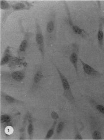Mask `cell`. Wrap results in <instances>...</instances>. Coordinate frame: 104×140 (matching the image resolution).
<instances>
[{"instance_id": "8fae6325", "label": "cell", "mask_w": 104, "mask_h": 140, "mask_svg": "<svg viewBox=\"0 0 104 140\" xmlns=\"http://www.w3.org/2000/svg\"><path fill=\"white\" fill-rule=\"evenodd\" d=\"M11 120V118L7 115H3L0 116V122L1 123L10 122Z\"/></svg>"}, {"instance_id": "52a82bcc", "label": "cell", "mask_w": 104, "mask_h": 140, "mask_svg": "<svg viewBox=\"0 0 104 140\" xmlns=\"http://www.w3.org/2000/svg\"><path fill=\"white\" fill-rule=\"evenodd\" d=\"M56 124H57V120L54 121L53 125L52 126L51 128L49 129V130L47 132V135L46 136L45 139H49L52 137V136L53 135Z\"/></svg>"}, {"instance_id": "ffe728a7", "label": "cell", "mask_w": 104, "mask_h": 140, "mask_svg": "<svg viewBox=\"0 0 104 140\" xmlns=\"http://www.w3.org/2000/svg\"><path fill=\"white\" fill-rule=\"evenodd\" d=\"M96 109L99 113L104 115V106L98 104L96 105Z\"/></svg>"}, {"instance_id": "8992f818", "label": "cell", "mask_w": 104, "mask_h": 140, "mask_svg": "<svg viewBox=\"0 0 104 140\" xmlns=\"http://www.w3.org/2000/svg\"><path fill=\"white\" fill-rule=\"evenodd\" d=\"M12 78L14 80H16V81H20L23 80L24 78V75L22 72L20 71H15L13 72L12 74Z\"/></svg>"}, {"instance_id": "3957f363", "label": "cell", "mask_w": 104, "mask_h": 140, "mask_svg": "<svg viewBox=\"0 0 104 140\" xmlns=\"http://www.w3.org/2000/svg\"><path fill=\"white\" fill-rule=\"evenodd\" d=\"M36 40L42 56H44V42L43 36L41 31L39 28L37 29V32L36 36Z\"/></svg>"}, {"instance_id": "4fadbf2b", "label": "cell", "mask_w": 104, "mask_h": 140, "mask_svg": "<svg viewBox=\"0 0 104 140\" xmlns=\"http://www.w3.org/2000/svg\"><path fill=\"white\" fill-rule=\"evenodd\" d=\"M4 97L6 101L9 103H14L18 102V100H17L16 99H15V98H14V97H12L11 96L6 95H5Z\"/></svg>"}, {"instance_id": "d6986e66", "label": "cell", "mask_w": 104, "mask_h": 140, "mask_svg": "<svg viewBox=\"0 0 104 140\" xmlns=\"http://www.w3.org/2000/svg\"><path fill=\"white\" fill-rule=\"evenodd\" d=\"M4 131L6 134L7 135H11L14 132V128L11 126H7L5 128Z\"/></svg>"}, {"instance_id": "5bb4252c", "label": "cell", "mask_w": 104, "mask_h": 140, "mask_svg": "<svg viewBox=\"0 0 104 140\" xmlns=\"http://www.w3.org/2000/svg\"><path fill=\"white\" fill-rule=\"evenodd\" d=\"M43 75L41 71H38V72L35 74V78H34V82L36 84H37L41 80V78H42Z\"/></svg>"}, {"instance_id": "7402d4cb", "label": "cell", "mask_w": 104, "mask_h": 140, "mask_svg": "<svg viewBox=\"0 0 104 140\" xmlns=\"http://www.w3.org/2000/svg\"><path fill=\"white\" fill-rule=\"evenodd\" d=\"M77 128H75L76 133H75V140H83V138L82 136L81 135L80 133H79L78 130L77 129Z\"/></svg>"}, {"instance_id": "9a60e30c", "label": "cell", "mask_w": 104, "mask_h": 140, "mask_svg": "<svg viewBox=\"0 0 104 140\" xmlns=\"http://www.w3.org/2000/svg\"><path fill=\"white\" fill-rule=\"evenodd\" d=\"M28 45L27 41L26 39H24L22 41V43H21L20 45V50L21 52H24L26 50V49L27 48Z\"/></svg>"}, {"instance_id": "30bf717a", "label": "cell", "mask_w": 104, "mask_h": 140, "mask_svg": "<svg viewBox=\"0 0 104 140\" xmlns=\"http://www.w3.org/2000/svg\"><path fill=\"white\" fill-rule=\"evenodd\" d=\"M72 28L73 30L75 32V33H76L78 35H83V33L84 32V30L80 28V27L77 26L73 25H72Z\"/></svg>"}, {"instance_id": "ac0fdd59", "label": "cell", "mask_w": 104, "mask_h": 140, "mask_svg": "<svg viewBox=\"0 0 104 140\" xmlns=\"http://www.w3.org/2000/svg\"><path fill=\"white\" fill-rule=\"evenodd\" d=\"M10 7L8 3L5 0L0 1V8L2 9H7Z\"/></svg>"}, {"instance_id": "277c9868", "label": "cell", "mask_w": 104, "mask_h": 140, "mask_svg": "<svg viewBox=\"0 0 104 140\" xmlns=\"http://www.w3.org/2000/svg\"><path fill=\"white\" fill-rule=\"evenodd\" d=\"M70 61L72 64L73 66H74L75 70V72L77 75H78V67H77V63H78V55L76 52H74L71 54L70 58H69Z\"/></svg>"}, {"instance_id": "603a6c76", "label": "cell", "mask_w": 104, "mask_h": 140, "mask_svg": "<svg viewBox=\"0 0 104 140\" xmlns=\"http://www.w3.org/2000/svg\"><path fill=\"white\" fill-rule=\"evenodd\" d=\"M51 115L52 118L55 120H57V119L59 118V115L55 111H53L52 112Z\"/></svg>"}, {"instance_id": "9c48e42d", "label": "cell", "mask_w": 104, "mask_h": 140, "mask_svg": "<svg viewBox=\"0 0 104 140\" xmlns=\"http://www.w3.org/2000/svg\"><path fill=\"white\" fill-rule=\"evenodd\" d=\"M65 126V123L63 122H60L58 124L56 129L57 134H59L63 130Z\"/></svg>"}, {"instance_id": "5b68a950", "label": "cell", "mask_w": 104, "mask_h": 140, "mask_svg": "<svg viewBox=\"0 0 104 140\" xmlns=\"http://www.w3.org/2000/svg\"><path fill=\"white\" fill-rule=\"evenodd\" d=\"M104 33L102 30V26L100 24L98 32L97 34V38L98 40V45L101 49H102L103 45V39H104Z\"/></svg>"}, {"instance_id": "e0dca14e", "label": "cell", "mask_w": 104, "mask_h": 140, "mask_svg": "<svg viewBox=\"0 0 104 140\" xmlns=\"http://www.w3.org/2000/svg\"><path fill=\"white\" fill-rule=\"evenodd\" d=\"M47 29V31L49 33H51L53 32L54 29V25L53 22L50 21L48 23Z\"/></svg>"}, {"instance_id": "6da1fadb", "label": "cell", "mask_w": 104, "mask_h": 140, "mask_svg": "<svg viewBox=\"0 0 104 140\" xmlns=\"http://www.w3.org/2000/svg\"><path fill=\"white\" fill-rule=\"evenodd\" d=\"M55 68L61 80V83L64 90V95L65 96V97H66L67 99L69 101H70L71 103L75 104V98L74 97L71 91V86L69 84V83L66 78L61 72V71L59 70V68H58L57 67H56V66Z\"/></svg>"}, {"instance_id": "7a4b0ae2", "label": "cell", "mask_w": 104, "mask_h": 140, "mask_svg": "<svg viewBox=\"0 0 104 140\" xmlns=\"http://www.w3.org/2000/svg\"><path fill=\"white\" fill-rule=\"evenodd\" d=\"M80 61L82 65L83 68V70L86 74L92 77H97L101 76V74L98 71H97L90 65L85 63L81 59H80Z\"/></svg>"}, {"instance_id": "2e32d148", "label": "cell", "mask_w": 104, "mask_h": 140, "mask_svg": "<svg viewBox=\"0 0 104 140\" xmlns=\"http://www.w3.org/2000/svg\"><path fill=\"white\" fill-rule=\"evenodd\" d=\"M13 9L15 10H22L25 8V5L22 3H18L12 6Z\"/></svg>"}, {"instance_id": "ba28073f", "label": "cell", "mask_w": 104, "mask_h": 140, "mask_svg": "<svg viewBox=\"0 0 104 140\" xmlns=\"http://www.w3.org/2000/svg\"><path fill=\"white\" fill-rule=\"evenodd\" d=\"M92 138L94 140H101L102 139V135L100 131L98 130L95 131L92 133Z\"/></svg>"}, {"instance_id": "44dd1931", "label": "cell", "mask_w": 104, "mask_h": 140, "mask_svg": "<svg viewBox=\"0 0 104 140\" xmlns=\"http://www.w3.org/2000/svg\"><path fill=\"white\" fill-rule=\"evenodd\" d=\"M9 60V56L8 55H6L2 58L1 61H0V65H3L5 64L7 62H8V61Z\"/></svg>"}, {"instance_id": "7c38bea8", "label": "cell", "mask_w": 104, "mask_h": 140, "mask_svg": "<svg viewBox=\"0 0 104 140\" xmlns=\"http://www.w3.org/2000/svg\"><path fill=\"white\" fill-rule=\"evenodd\" d=\"M33 131L34 127L33 125V124L31 121H30L29 123L28 126V134L29 135V136L31 138H32V135H33Z\"/></svg>"}]
</instances>
